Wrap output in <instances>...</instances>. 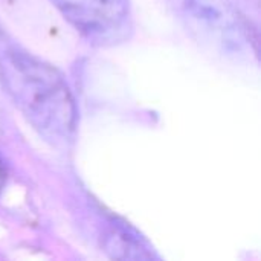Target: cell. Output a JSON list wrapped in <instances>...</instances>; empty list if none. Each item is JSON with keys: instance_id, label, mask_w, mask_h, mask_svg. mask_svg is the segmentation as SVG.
<instances>
[{"instance_id": "7a4b0ae2", "label": "cell", "mask_w": 261, "mask_h": 261, "mask_svg": "<svg viewBox=\"0 0 261 261\" xmlns=\"http://www.w3.org/2000/svg\"><path fill=\"white\" fill-rule=\"evenodd\" d=\"M185 28L202 43L226 54L246 46L245 29L226 0H168Z\"/></svg>"}, {"instance_id": "277c9868", "label": "cell", "mask_w": 261, "mask_h": 261, "mask_svg": "<svg viewBox=\"0 0 261 261\" xmlns=\"http://www.w3.org/2000/svg\"><path fill=\"white\" fill-rule=\"evenodd\" d=\"M104 248L112 258L118 260H147L150 254L136 236L124 229L110 231L104 240Z\"/></svg>"}, {"instance_id": "3957f363", "label": "cell", "mask_w": 261, "mask_h": 261, "mask_svg": "<svg viewBox=\"0 0 261 261\" xmlns=\"http://www.w3.org/2000/svg\"><path fill=\"white\" fill-rule=\"evenodd\" d=\"M63 17L87 40L116 44L133 29L128 0H50Z\"/></svg>"}, {"instance_id": "5b68a950", "label": "cell", "mask_w": 261, "mask_h": 261, "mask_svg": "<svg viewBox=\"0 0 261 261\" xmlns=\"http://www.w3.org/2000/svg\"><path fill=\"white\" fill-rule=\"evenodd\" d=\"M3 184H5V173H3V170H2V167H0V191H2V188H3Z\"/></svg>"}, {"instance_id": "6da1fadb", "label": "cell", "mask_w": 261, "mask_h": 261, "mask_svg": "<svg viewBox=\"0 0 261 261\" xmlns=\"http://www.w3.org/2000/svg\"><path fill=\"white\" fill-rule=\"evenodd\" d=\"M0 80L32 128L50 145L67 147L76 128V104L64 76L54 66L0 40Z\"/></svg>"}]
</instances>
